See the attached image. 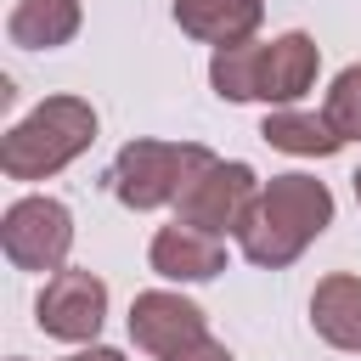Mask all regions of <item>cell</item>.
I'll list each match as a JSON object with an SVG mask.
<instances>
[{
    "mask_svg": "<svg viewBox=\"0 0 361 361\" xmlns=\"http://www.w3.org/2000/svg\"><path fill=\"white\" fill-rule=\"evenodd\" d=\"M259 175L243 164V158H209L192 180H186V192L175 197V220H186V226H197V231H214V237H237L243 231V220H248V209H254V197H259Z\"/></svg>",
    "mask_w": 361,
    "mask_h": 361,
    "instance_id": "cell-5",
    "label": "cell"
},
{
    "mask_svg": "<svg viewBox=\"0 0 361 361\" xmlns=\"http://www.w3.org/2000/svg\"><path fill=\"white\" fill-rule=\"evenodd\" d=\"M350 192H355V203H361V169H355V175H350Z\"/></svg>",
    "mask_w": 361,
    "mask_h": 361,
    "instance_id": "cell-18",
    "label": "cell"
},
{
    "mask_svg": "<svg viewBox=\"0 0 361 361\" xmlns=\"http://www.w3.org/2000/svg\"><path fill=\"white\" fill-rule=\"evenodd\" d=\"M322 113H327V124H333L344 141H361V62H350V68L327 85Z\"/></svg>",
    "mask_w": 361,
    "mask_h": 361,
    "instance_id": "cell-15",
    "label": "cell"
},
{
    "mask_svg": "<svg viewBox=\"0 0 361 361\" xmlns=\"http://www.w3.org/2000/svg\"><path fill=\"white\" fill-rule=\"evenodd\" d=\"M310 327L322 344L361 355V276L355 271H333L316 282L310 293Z\"/></svg>",
    "mask_w": 361,
    "mask_h": 361,
    "instance_id": "cell-10",
    "label": "cell"
},
{
    "mask_svg": "<svg viewBox=\"0 0 361 361\" xmlns=\"http://www.w3.org/2000/svg\"><path fill=\"white\" fill-rule=\"evenodd\" d=\"M0 248L11 259V271H62L68 248H73V209L62 197L28 192L0 214Z\"/></svg>",
    "mask_w": 361,
    "mask_h": 361,
    "instance_id": "cell-4",
    "label": "cell"
},
{
    "mask_svg": "<svg viewBox=\"0 0 361 361\" xmlns=\"http://www.w3.org/2000/svg\"><path fill=\"white\" fill-rule=\"evenodd\" d=\"M322 73V45L305 28H288L276 39L254 45V102L265 107H293Z\"/></svg>",
    "mask_w": 361,
    "mask_h": 361,
    "instance_id": "cell-7",
    "label": "cell"
},
{
    "mask_svg": "<svg viewBox=\"0 0 361 361\" xmlns=\"http://www.w3.org/2000/svg\"><path fill=\"white\" fill-rule=\"evenodd\" d=\"M259 135L276 152H293V158H333L344 147V135L327 124V113H305V107H271Z\"/></svg>",
    "mask_w": 361,
    "mask_h": 361,
    "instance_id": "cell-13",
    "label": "cell"
},
{
    "mask_svg": "<svg viewBox=\"0 0 361 361\" xmlns=\"http://www.w3.org/2000/svg\"><path fill=\"white\" fill-rule=\"evenodd\" d=\"M147 265H152L164 282H214V276L226 271V243H220L214 231H197V226L175 220V226H158V231H152Z\"/></svg>",
    "mask_w": 361,
    "mask_h": 361,
    "instance_id": "cell-9",
    "label": "cell"
},
{
    "mask_svg": "<svg viewBox=\"0 0 361 361\" xmlns=\"http://www.w3.org/2000/svg\"><path fill=\"white\" fill-rule=\"evenodd\" d=\"M169 11L180 34H192L197 45H237V39H254L265 0H175Z\"/></svg>",
    "mask_w": 361,
    "mask_h": 361,
    "instance_id": "cell-11",
    "label": "cell"
},
{
    "mask_svg": "<svg viewBox=\"0 0 361 361\" xmlns=\"http://www.w3.org/2000/svg\"><path fill=\"white\" fill-rule=\"evenodd\" d=\"M34 322L45 338H62V344H96L102 322H107V282L96 271H79V265H62L45 276L39 299H34Z\"/></svg>",
    "mask_w": 361,
    "mask_h": 361,
    "instance_id": "cell-6",
    "label": "cell"
},
{
    "mask_svg": "<svg viewBox=\"0 0 361 361\" xmlns=\"http://www.w3.org/2000/svg\"><path fill=\"white\" fill-rule=\"evenodd\" d=\"M203 333H209V316L175 288H147L130 299V338H135V350H147L158 361H169L175 350H186Z\"/></svg>",
    "mask_w": 361,
    "mask_h": 361,
    "instance_id": "cell-8",
    "label": "cell"
},
{
    "mask_svg": "<svg viewBox=\"0 0 361 361\" xmlns=\"http://www.w3.org/2000/svg\"><path fill=\"white\" fill-rule=\"evenodd\" d=\"M333 226V192L327 180L305 175V169H288V175H271L237 231L243 243V259L259 265V271H282L293 265L322 231Z\"/></svg>",
    "mask_w": 361,
    "mask_h": 361,
    "instance_id": "cell-1",
    "label": "cell"
},
{
    "mask_svg": "<svg viewBox=\"0 0 361 361\" xmlns=\"http://www.w3.org/2000/svg\"><path fill=\"white\" fill-rule=\"evenodd\" d=\"M209 158H214V152L197 147V141H152V135H135V141L118 147V158H113V169H107V186H113V197H118L124 209L152 214V209L175 203V197L186 192V180H192Z\"/></svg>",
    "mask_w": 361,
    "mask_h": 361,
    "instance_id": "cell-3",
    "label": "cell"
},
{
    "mask_svg": "<svg viewBox=\"0 0 361 361\" xmlns=\"http://www.w3.org/2000/svg\"><path fill=\"white\" fill-rule=\"evenodd\" d=\"M11 361H23V355H11Z\"/></svg>",
    "mask_w": 361,
    "mask_h": 361,
    "instance_id": "cell-19",
    "label": "cell"
},
{
    "mask_svg": "<svg viewBox=\"0 0 361 361\" xmlns=\"http://www.w3.org/2000/svg\"><path fill=\"white\" fill-rule=\"evenodd\" d=\"M254 45H259V39L214 45V56H209V85H214L220 102H254Z\"/></svg>",
    "mask_w": 361,
    "mask_h": 361,
    "instance_id": "cell-14",
    "label": "cell"
},
{
    "mask_svg": "<svg viewBox=\"0 0 361 361\" xmlns=\"http://www.w3.org/2000/svg\"><path fill=\"white\" fill-rule=\"evenodd\" d=\"M62 361H124V355L107 350V344H90V350H73V355H62Z\"/></svg>",
    "mask_w": 361,
    "mask_h": 361,
    "instance_id": "cell-17",
    "label": "cell"
},
{
    "mask_svg": "<svg viewBox=\"0 0 361 361\" xmlns=\"http://www.w3.org/2000/svg\"><path fill=\"white\" fill-rule=\"evenodd\" d=\"M79 23H85L79 0H17L6 17V39L23 51H56L79 34Z\"/></svg>",
    "mask_w": 361,
    "mask_h": 361,
    "instance_id": "cell-12",
    "label": "cell"
},
{
    "mask_svg": "<svg viewBox=\"0 0 361 361\" xmlns=\"http://www.w3.org/2000/svg\"><path fill=\"white\" fill-rule=\"evenodd\" d=\"M169 361H237V355H231V350H226L220 338H209V333H203V338H192L186 350H175Z\"/></svg>",
    "mask_w": 361,
    "mask_h": 361,
    "instance_id": "cell-16",
    "label": "cell"
},
{
    "mask_svg": "<svg viewBox=\"0 0 361 361\" xmlns=\"http://www.w3.org/2000/svg\"><path fill=\"white\" fill-rule=\"evenodd\" d=\"M90 141H96V107L85 96H45L0 135V169L6 180H45L68 169Z\"/></svg>",
    "mask_w": 361,
    "mask_h": 361,
    "instance_id": "cell-2",
    "label": "cell"
}]
</instances>
